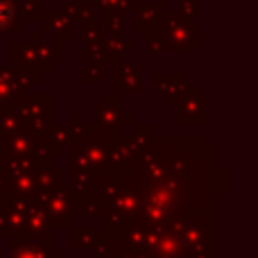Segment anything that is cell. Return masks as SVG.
Masks as SVG:
<instances>
[{"label":"cell","instance_id":"obj_1","mask_svg":"<svg viewBox=\"0 0 258 258\" xmlns=\"http://www.w3.org/2000/svg\"><path fill=\"white\" fill-rule=\"evenodd\" d=\"M9 14H12V12H9V7L3 3V0H0V25L9 21Z\"/></svg>","mask_w":258,"mask_h":258}]
</instances>
